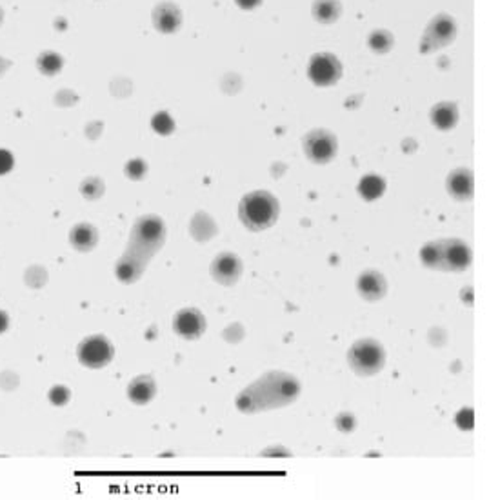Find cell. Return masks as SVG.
<instances>
[{
  "label": "cell",
  "instance_id": "obj_31",
  "mask_svg": "<svg viewBox=\"0 0 489 500\" xmlns=\"http://www.w3.org/2000/svg\"><path fill=\"white\" fill-rule=\"evenodd\" d=\"M2 21H4V11H2V8H0V24H2Z\"/></svg>",
  "mask_w": 489,
  "mask_h": 500
},
{
  "label": "cell",
  "instance_id": "obj_15",
  "mask_svg": "<svg viewBox=\"0 0 489 500\" xmlns=\"http://www.w3.org/2000/svg\"><path fill=\"white\" fill-rule=\"evenodd\" d=\"M148 259L136 255L135 251H129L122 256L117 264V277L122 282H133L140 277V273L144 271Z\"/></svg>",
  "mask_w": 489,
  "mask_h": 500
},
{
  "label": "cell",
  "instance_id": "obj_27",
  "mask_svg": "<svg viewBox=\"0 0 489 500\" xmlns=\"http://www.w3.org/2000/svg\"><path fill=\"white\" fill-rule=\"evenodd\" d=\"M456 424L461 430H471L473 428V411L471 409H462L461 413L456 415Z\"/></svg>",
  "mask_w": 489,
  "mask_h": 500
},
{
  "label": "cell",
  "instance_id": "obj_10",
  "mask_svg": "<svg viewBox=\"0 0 489 500\" xmlns=\"http://www.w3.org/2000/svg\"><path fill=\"white\" fill-rule=\"evenodd\" d=\"M173 327L182 339H198L206 330V318L195 308H186L177 313Z\"/></svg>",
  "mask_w": 489,
  "mask_h": 500
},
{
  "label": "cell",
  "instance_id": "obj_17",
  "mask_svg": "<svg viewBox=\"0 0 489 500\" xmlns=\"http://www.w3.org/2000/svg\"><path fill=\"white\" fill-rule=\"evenodd\" d=\"M156 393V386L153 382L151 376H136L135 381L129 384L128 397L131 398L135 404H148Z\"/></svg>",
  "mask_w": 489,
  "mask_h": 500
},
{
  "label": "cell",
  "instance_id": "obj_16",
  "mask_svg": "<svg viewBox=\"0 0 489 500\" xmlns=\"http://www.w3.org/2000/svg\"><path fill=\"white\" fill-rule=\"evenodd\" d=\"M431 122L433 126H436L442 131L455 128L458 122V109L453 102H442L436 104L435 108L431 109Z\"/></svg>",
  "mask_w": 489,
  "mask_h": 500
},
{
  "label": "cell",
  "instance_id": "obj_20",
  "mask_svg": "<svg viewBox=\"0 0 489 500\" xmlns=\"http://www.w3.org/2000/svg\"><path fill=\"white\" fill-rule=\"evenodd\" d=\"M384 190H386V182H384L382 177L378 175H367L360 180L358 184V193H360L362 199L366 200H377L380 199L384 195Z\"/></svg>",
  "mask_w": 489,
  "mask_h": 500
},
{
  "label": "cell",
  "instance_id": "obj_11",
  "mask_svg": "<svg viewBox=\"0 0 489 500\" xmlns=\"http://www.w3.org/2000/svg\"><path fill=\"white\" fill-rule=\"evenodd\" d=\"M242 262L233 253H220L211 264V275L217 282L224 286H233L240 278Z\"/></svg>",
  "mask_w": 489,
  "mask_h": 500
},
{
  "label": "cell",
  "instance_id": "obj_4",
  "mask_svg": "<svg viewBox=\"0 0 489 500\" xmlns=\"http://www.w3.org/2000/svg\"><path fill=\"white\" fill-rule=\"evenodd\" d=\"M350 366L357 375L371 376L384 368L386 362V353L382 346L373 339H362L351 346L348 353Z\"/></svg>",
  "mask_w": 489,
  "mask_h": 500
},
{
  "label": "cell",
  "instance_id": "obj_25",
  "mask_svg": "<svg viewBox=\"0 0 489 500\" xmlns=\"http://www.w3.org/2000/svg\"><path fill=\"white\" fill-rule=\"evenodd\" d=\"M146 171H148V165L144 164V161H140V158H133V161H129L128 164H126V175H128L129 178H133V180H140V178L146 175Z\"/></svg>",
  "mask_w": 489,
  "mask_h": 500
},
{
  "label": "cell",
  "instance_id": "obj_8",
  "mask_svg": "<svg viewBox=\"0 0 489 500\" xmlns=\"http://www.w3.org/2000/svg\"><path fill=\"white\" fill-rule=\"evenodd\" d=\"M440 261L439 269L444 271H462L471 264V249L462 240H439Z\"/></svg>",
  "mask_w": 489,
  "mask_h": 500
},
{
  "label": "cell",
  "instance_id": "obj_14",
  "mask_svg": "<svg viewBox=\"0 0 489 500\" xmlns=\"http://www.w3.org/2000/svg\"><path fill=\"white\" fill-rule=\"evenodd\" d=\"M473 190H475V182H473V173L466 168L455 170L448 178V191L451 197L456 200H469L473 197Z\"/></svg>",
  "mask_w": 489,
  "mask_h": 500
},
{
  "label": "cell",
  "instance_id": "obj_13",
  "mask_svg": "<svg viewBox=\"0 0 489 500\" xmlns=\"http://www.w3.org/2000/svg\"><path fill=\"white\" fill-rule=\"evenodd\" d=\"M357 290L366 300H378V298H382L387 291L386 278L377 271L362 273L357 281Z\"/></svg>",
  "mask_w": 489,
  "mask_h": 500
},
{
  "label": "cell",
  "instance_id": "obj_3",
  "mask_svg": "<svg viewBox=\"0 0 489 500\" xmlns=\"http://www.w3.org/2000/svg\"><path fill=\"white\" fill-rule=\"evenodd\" d=\"M166 239V227L158 217H142L135 224L129 239V251H135L136 255L151 259L153 253L162 248Z\"/></svg>",
  "mask_w": 489,
  "mask_h": 500
},
{
  "label": "cell",
  "instance_id": "obj_28",
  "mask_svg": "<svg viewBox=\"0 0 489 500\" xmlns=\"http://www.w3.org/2000/svg\"><path fill=\"white\" fill-rule=\"evenodd\" d=\"M11 168H13V157L8 153V151L0 149V175L8 173Z\"/></svg>",
  "mask_w": 489,
  "mask_h": 500
},
{
  "label": "cell",
  "instance_id": "obj_26",
  "mask_svg": "<svg viewBox=\"0 0 489 500\" xmlns=\"http://www.w3.org/2000/svg\"><path fill=\"white\" fill-rule=\"evenodd\" d=\"M50 398H51V402H53V404H57V406L66 404V402L70 401V389L64 388V386H57V388L51 389Z\"/></svg>",
  "mask_w": 489,
  "mask_h": 500
},
{
  "label": "cell",
  "instance_id": "obj_21",
  "mask_svg": "<svg viewBox=\"0 0 489 500\" xmlns=\"http://www.w3.org/2000/svg\"><path fill=\"white\" fill-rule=\"evenodd\" d=\"M62 57L55 51H44V53L38 55L37 58V67L42 75H48V77H53L58 71L62 70Z\"/></svg>",
  "mask_w": 489,
  "mask_h": 500
},
{
  "label": "cell",
  "instance_id": "obj_9",
  "mask_svg": "<svg viewBox=\"0 0 489 500\" xmlns=\"http://www.w3.org/2000/svg\"><path fill=\"white\" fill-rule=\"evenodd\" d=\"M456 37V26L455 21H453L449 15H439V17L433 18L429 22L428 29H426V35L422 38V45L420 50L422 51H433L439 50V48H444V45L451 44Z\"/></svg>",
  "mask_w": 489,
  "mask_h": 500
},
{
  "label": "cell",
  "instance_id": "obj_24",
  "mask_svg": "<svg viewBox=\"0 0 489 500\" xmlns=\"http://www.w3.org/2000/svg\"><path fill=\"white\" fill-rule=\"evenodd\" d=\"M151 126L153 129H155L156 133H161V135H169V133L173 131V128H175L171 116H169L168 113H156V115L153 116Z\"/></svg>",
  "mask_w": 489,
  "mask_h": 500
},
{
  "label": "cell",
  "instance_id": "obj_30",
  "mask_svg": "<svg viewBox=\"0 0 489 500\" xmlns=\"http://www.w3.org/2000/svg\"><path fill=\"white\" fill-rule=\"evenodd\" d=\"M6 327H8V315L4 311H0V333H4Z\"/></svg>",
  "mask_w": 489,
  "mask_h": 500
},
{
  "label": "cell",
  "instance_id": "obj_5",
  "mask_svg": "<svg viewBox=\"0 0 489 500\" xmlns=\"http://www.w3.org/2000/svg\"><path fill=\"white\" fill-rule=\"evenodd\" d=\"M308 77L318 87L333 86L342 77L340 60L331 53L313 55L308 66Z\"/></svg>",
  "mask_w": 489,
  "mask_h": 500
},
{
  "label": "cell",
  "instance_id": "obj_7",
  "mask_svg": "<svg viewBox=\"0 0 489 500\" xmlns=\"http://www.w3.org/2000/svg\"><path fill=\"white\" fill-rule=\"evenodd\" d=\"M78 360L87 368H104L112 362L113 346L112 342L102 335H95L84 340L78 346Z\"/></svg>",
  "mask_w": 489,
  "mask_h": 500
},
{
  "label": "cell",
  "instance_id": "obj_23",
  "mask_svg": "<svg viewBox=\"0 0 489 500\" xmlns=\"http://www.w3.org/2000/svg\"><path fill=\"white\" fill-rule=\"evenodd\" d=\"M420 259H422L424 266L439 269V261H440L439 242H429V244L424 246L422 251H420Z\"/></svg>",
  "mask_w": 489,
  "mask_h": 500
},
{
  "label": "cell",
  "instance_id": "obj_22",
  "mask_svg": "<svg viewBox=\"0 0 489 500\" xmlns=\"http://www.w3.org/2000/svg\"><path fill=\"white\" fill-rule=\"evenodd\" d=\"M367 44L375 53H387L395 44V38L386 29H375L367 38Z\"/></svg>",
  "mask_w": 489,
  "mask_h": 500
},
{
  "label": "cell",
  "instance_id": "obj_19",
  "mask_svg": "<svg viewBox=\"0 0 489 500\" xmlns=\"http://www.w3.org/2000/svg\"><path fill=\"white\" fill-rule=\"evenodd\" d=\"M71 244L78 249V251H90L93 249V246L97 244V229L90 224H78L71 232Z\"/></svg>",
  "mask_w": 489,
  "mask_h": 500
},
{
  "label": "cell",
  "instance_id": "obj_18",
  "mask_svg": "<svg viewBox=\"0 0 489 500\" xmlns=\"http://www.w3.org/2000/svg\"><path fill=\"white\" fill-rule=\"evenodd\" d=\"M311 13L315 21L322 22V24H333L338 21L342 13L340 0H315L311 6Z\"/></svg>",
  "mask_w": 489,
  "mask_h": 500
},
{
  "label": "cell",
  "instance_id": "obj_12",
  "mask_svg": "<svg viewBox=\"0 0 489 500\" xmlns=\"http://www.w3.org/2000/svg\"><path fill=\"white\" fill-rule=\"evenodd\" d=\"M151 21L158 33H175L182 24V11L173 2H161L153 9Z\"/></svg>",
  "mask_w": 489,
  "mask_h": 500
},
{
  "label": "cell",
  "instance_id": "obj_6",
  "mask_svg": "<svg viewBox=\"0 0 489 500\" xmlns=\"http://www.w3.org/2000/svg\"><path fill=\"white\" fill-rule=\"evenodd\" d=\"M304 153L315 164H328L337 155V138L328 129H313L304 138Z\"/></svg>",
  "mask_w": 489,
  "mask_h": 500
},
{
  "label": "cell",
  "instance_id": "obj_29",
  "mask_svg": "<svg viewBox=\"0 0 489 500\" xmlns=\"http://www.w3.org/2000/svg\"><path fill=\"white\" fill-rule=\"evenodd\" d=\"M235 2H237L242 9H253L257 8L262 0H235Z\"/></svg>",
  "mask_w": 489,
  "mask_h": 500
},
{
  "label": "cell",
  "instance_id": "obj_1",
  "mask_svg": "<svg viewBox=\"0 0 489 500\" xmlns=\"http://www.w3.org/2000/svg\"><path fill=\"white\" fill-rule=\"evenodd\" d=\"M299 393H301V384L296 382L295 376L273 371L260 376L259 381L244 389L237 398V406L244 413H257V411L291 404L299 397Z\"/></svg>",
  "mask_w": 489,
  "mask_h": 500
},
{
  "label": "cell",
  "instance_id": "obj_2",
  "mask_svg": "<svg viewBox=\"0 0 489 500\" xmlns=\"http://www.w3.org/2000/svg\"><path fill=\"white\" fill-rule=\"evenodd\" d=\"M280 213L279 200L269 191H253L240 200L239 217L251 232H262L276 222Z\"/></svg>",
  "mask_w": 489,
  "mask_h": 500
}]
</instances>
